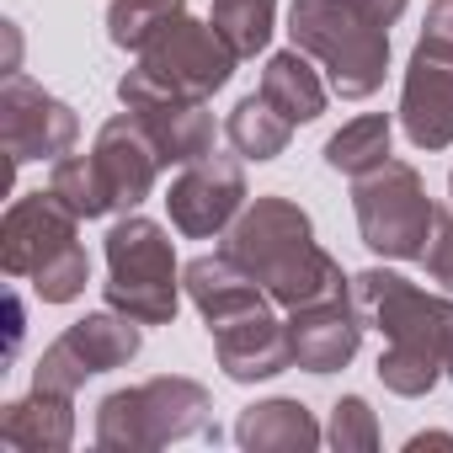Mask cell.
Returning a JSON list of instances; mask_svg holds the SVG:
<instances>
[{
	"label": "cell",
	"mask_w": 453,
	"mask_h": 453,
	"mask_svg": "<svg viewBox=\"0 0 453 453\" xmlns=\"http://www.w3.org/2000/svg\"><path fill=\"white\" fill-rule=\"evenodd\" d=\"M81 139V118L70 102L49 96L27 75H6L0 86V144H6L12 171L27 160H59Z\"/></svg>",
	"instance_id": "cell-8"
},
{
	"label": "cell",
	"mask_w": 453,
	"mask_h": 453,
	"mask_svg": "<svg viewBox=\"0 0 453 453\" xmlns=\"http://www.w3.org/2000/svg\"><path fill=\"white\" fill-rule=\"evenodd\" d=\"M224 251H230L246 273L262 278L273 304L283 310H310V304H336L352 299V278L331 251L315 246V224L294 197H251L241 219L224 230Z\"/></svg>",
	"instance_id": "cell-1"
},
{
	"label": "cell",
	"mask_w": 453,
	"mask_h": 453,
	"mask_svg": "<svg viewBox=\"0 0 453 453\" xmlns=\"http://www.w3.org/2000/svg\"><path fill=\"white\" fill-rule=\"evenodd\" d=\"M405 448H411V453H421V448H453V432H416Z\"/></svg>",
	"instance_id": "cell-32"
},
{
	"label": "cell",
	"mask_w": 453,
	"mask_h": 453,
	"mask_svg": "<svg viewBox=\"0 0 453 453\" xmlns=\"http://www.w3.org/2000/svg\"><path fill=\"white\" fill-rule=\"evenodd\" d=\"M181 288H187L192 310L208 320V331L230 326V320H241V315H257V310H273V294L262 288V278L246 273L230 251L187 262V267H181Z\"/></svg>",
	"instance_id": "cell-13"
},
{
	"label": "cell",
	"mask_w": 453,
	"mask_h": 453,
	"mask_svg": "<svg viewBox=\"0 0 453 453\" xmlns=\"http://www.w3.org/2000/svg\"><path fill=\"white\" fill-rule=\"evenodd\" d=\"M181 437H213V395L187 373H160L134 389H112L96 405L102 453H150Z\"/></svg>",
	"instance_id": "cell-2"
},
{
	"label": "cell",
	"mask_w": 453,
	"mask_h": 453,
	"mask_svg": "<svg viewBox=\"0 0 453 453\" xmlns=\"http://www.w3.org/2000/svg\"><path fill=\"white\" fill-rule=\"evenodd\" d=\"M326 442L336 453H373L379 448V416L363 395H342L331 405V426H326Z\"/></svg>",
	"instance_id": "cell-27"
},
{
	"label": "cell",
	"mask_w": 453,
	"mask_h": 453,
	"mask_svg": "<svg viewBox=\"0 0 453 453\" xmlns=\"http://www.w3.org/2000/svg\"><path fill=\"white\" fill-rule=\"evenodd\" d=\"M352 213H357L363 246L389 262H421L437 230V208L426 197L421 171L395 155L379 171L352 176Z\"/></svg>",
	"instance_id": "cell-6"
},
{
	"label": "cell",
	"mask_w": 453,
	"mask_h": 453,
	"mask_svg": "<svg viewBox=\"0 0 453 453\" xmlns=\"http://www.w3.org/2000/svg\"><path fill=\"white\" fill-rule=\"evenodd\" d=\"M33 294L43 299V304H75L81 294H86V283H91V257H86V246L75 241V246H65L54 262H43L33 278Z\"/></svg>",
	"instance_id": "cell-26"
},
{
	"label": "cell",
	"mask_w": 453,
	"mask_h": 453,
	"mask_svg": "<svg viewBox=\"0 0 453 453\" xmlns=\"http://www.w3.org/2000/svg\"><path fill=\"white\" fill-rule=\"evenodd\" d=\"M389 139H395V123L384 112H363L326 139V165L342 176H368L389 160Z\"/></svg>",
	"instance_id": "cell-22"
},
{
	"label": "cell",
	"mask_w": 453,
	"mask_h": 453,
	"mask_svg": "<svg viewBox=\"0 0 453 453\" xmlns=\"http://www.w3.org/2000/svg\"><path fill=\"white\" fill-rule=\"evenodd\" d=\"M241 54L230 49L213 22H197V17H181L176 27H165L134 70H123L118 81V102L123 107H150V102H165V96H192V102H208L213 91L230 86Z\"/></svg>",
	"instance_id": "cell-4"
},
{
	"label": "cell",
	"mask_w": 453,
	"mask_h": 453,
	"mask_svg": "<svg viewBox=\"0 0 453 453\" xmlns=\"http://www.w3.org/2000/svg\"><path fill=\"white\" fill-rule=\"evenodd\" d=\"M416 54H432L442 65H453V0H432L426 17H421V38Z\"/></svg>",
	"instance_id": "cell-29"
},
{
	"label": "cell",
	"mask_w": 453,
	"mask_h": 453,
	"mask_svg": "<svg viewBox=\"0 0 453 453\" xmlns=\"http://www.w3.org/2000/svg\"><path fill=\"white\" fill-rule=\"evenodd\" d=\"M400 128L416 150L453 144V65L432 54H411L405 86H400Z\"/></svg>",
	"instance_id": "cell-15"
},
{
	"label": "cell",
	"mask_w": 453,
	"mask_h": 453,
	"mask_svg": "<svg viewBox=\"0 0 453 453\" xmlns=\"http://www.w3.org/2000/svg\"><path fill=\"white\" fill-rule=\"evenodd\" d=\"M65 336L81 347V357H86L96 373H112V368H123V363L139 357V320L118 315L112 304L96 310V315H81Z\"/></svg>",
	"instance_id": "cell-21"
},
{
	"label": "cell",
	"mask_w": 453,
	"mask_h": 453,
	"mask_svg": "<svg viewBox=\"0 0 453 453\" xmlns=\"http://www.w3.org/2000/svg\"><path fill=\"white\" fill-rule=\"evenodd\" d=\"M442 373H448V379H453V347H448V363H442Z\"/></svg>",
	"instance_id": "cell-33"
},
{
	"label": "cell",
	"mask_w": 453,
	"mask_h": 453,
	"mask_svg": "<svg viewBox=\"0 0 453 453\" xmlns=\"http://www.w3.org/2000/svg\"><path fill=\"white\" fill-rule=\"evenodd\" d=\"M49 192H54L81 224H86V219H102V213L118 208V197H112V187H107L96 155H59L54 171H49Z\"/></svg>",
	"instance_id": "cell-23"
},
{
	"label": "cell",
	"mask_w": 453,
	"mask_h": 453,
	"mask_svg": "<svg viewBox=\"0 0 453 453\" xmlns=\"http://www.w3.org/2000/svg\"><path fill=\"white\" fill-rule=\"evenodd\" d=\"M352 6L373 22V27H395L400 17H405V6H411V0H352Z\"/></svg>",
	"instance_id": "cell-31"
},
{
	"label": "cell",
	"mask_w": 453,
	"mask_h": 453,
	"mask_svg": "<svg viewBox=\"0 0 453 453\" xmlns=\"http://www.w3.org/2000/svg\"><path fill=\"white\" fill-rule=\"evenodd\" d=\"M91 373H96V368L81 357V347H75L70 336H59V342H49V347H43V357H38V368H33V384H38V389L75 395Z\"/></svg>",
	"instance_id": "cell-28"
},
{
	"label": "cell",
	"mask_w": 453,
	"mask_h": 453,
	"mask_svg": "<svg viewBox=\"0 0 453 453\" xmlns=\"http://www.w3.org/2000/svg\"><path fill=\"white\" fill-rule=\"evenodd\" d=\"M352 310L363 315V326L384 331V347L448 363V347H453V299L421 294L411 278H400L389 267H368V273L352 278Z\"/></svg>",
	"instance_id": "cell-7"
},
{
	"label": "cell",
	"mask_w": 453,
	"mask_h": 453,
	"mask_svg": "<svg viewBox=\"0 0 453 453\" xmlns=\"http://www.w3.org/2000/svg\"><path fill=\"white\" fill-rule=\"evenodd\" d=\"M107 304L139 326H171L181 310V267L165 224L128 213L107 230Z\"/></svg>",
	"instance_id": "cell-5"
},
{
	"label": "cell",
	"mask_w": 453,
	"mask_h": 453,
	"mask_svg": "<svg viewBox=\"0 0 453 453\" xmlns=\"http://www.w3.org/2000/svg\"><path fill=\"white\" fill-rule=\"evenodd\" d=\"M224 139H230V150L241 155V160H278L283 150H288V139H294V123L262 96V91H251V96H241L235 102V112L224 118Z\"/></svg>",
	"instance_id": "cell-20"
},
{
	"label": "cell",
	"mask_w": 453,
	"mask_h": 453,
	"mask_svg": "<svg viewBox=\"0 0 453 453\" xmlns=\"http://www.w3.org/2000/svg\"><path fill=\"white\" fill-rule=\"evenodd\" d=\"M75 442V395L27 389L22 400L0 405V448L17 453H65Z\"/></svg>",
	"instance_id": "cell-16"
},
{
	"label": "cell",
	"mask_w": 453,
	"mask_h": 453,
	"mask_svg": "<svg viewBox=\"0 0 453 453\" xmlns=\"http://www.w3.org/2000/svg\"><path fill=\"white\" fill-rule=\"evenodd\" d=\"M213 357L224 368V379L235 384H262L294 368V342H288V320H278L273 310L241 315L230 326L213 331Z\"/></svg>",
	"instance_id": "cell-12"
},
{
	"label": "cell",
	"mask_w": 453,
	"mask_h": 453,
	"mask_svg": "<svg viewBox=\"0 0 453 453\" xmlns=\"http://www.w3.org/2000/svg\"><path fill=\"white\" fill-rule=\"evenodd\" d=\"M91 155H96V165H102L112 197H118V208H139V203L155 192V176H160V165H165L160 150H155V139H150V128H144V118H139L134 107H123L118 118H107V123L96 128Z\"/></svg>",
	"instance_id": "cell-11"
},
{
	"label": "cell",
	"mask_w": 453,
	"mask_h": 453,
	"mask_svg": "<svg viewBox=\"0 0 453 453\" xmlns=\"http://www.w3.org/2000/svg\"><path fill=\"white\" fill-rule=\"evenodd\" d=\"M246 171L235 155H203L192 165H181V176L165 192V213L187 241H213L224 235L246 208Z\"/></svg>",
	"instance_id": "cell-9"
},
{
	"label": "cell",
	"mask_w": 453,
	"mask_h": 453,
	"mask_svg": "<svg viewBox=\"0 0 453 453\" xmlns=\"http://www.w3.org/2000/svg\"><path fill=\"white\" fill-rule=\"evenodd\" d=\"M448 197H453V176H448Z\"/></svg>",
	"instance_id": "cell-34"
},
{
	"label": "cell",
	"mask_w": 453,
	"mask_h": 453,
	"mask_svg": "<svg viewBox=\"0 0 453 453\" xmlns=\"http://www.w3.org/2000/svg\"><path fill=\"white\" fill-rule=\"evenodd\" d=\"M235 442L246 453H310V448L326 442V432H320V421L304 400L273 395V400H257V405L241 411Z\"/></svg>",
	"instance_id": "cell-17"
},
{
	"label": "cell",
	"mask_w": 453,
	"mask_h": 453,
	"mask_svg": "<svg viewBox=\"0 0 453 453\" xmlns=\"http://www.w3.org/2000/svg\"><path fill=\"white\" fill-rule=\"evenodd\" d=\"M363 315L352 310V299L336 304H310V310H288V342H294V368L304 373H336L357 357L363 347Z\"/></svg>",
	"instance_id": "cell-14"
},
{
	"label": "cell",
	"mask_w": 453,
	"mask_h": 453,
	"mask_svg": "<svg viewBox=\"0 0 453 453\" xmlns=\"http://www.w3.org/2000/svg\"><path fill=\"white\" fill-rule=\"evenodd\" d=\"M181 17H187V0H112L107 6V38L128 54H144Z\"/></svg>",
	"instance_id": "cell-24"
},
{
	"label": "cell",
	"mask_w": 453,
	"mask_h": 453,
	"mask_svg": "<svg viewBox=\"0 0 453 453\" xmlns=\"http://www.w3.org/2000/svg\"><path fill=\"white\" fill-rule=\"evenodd\" d=\"M208 22L230 38V49L241 59H257L273 43V22H278V0H213Z\"/></svg>",
	"instance_id": "cell-25"
},
{
	"label": "cell",
	"mask_w": 453,
	"mask_h": 453,
	"mask_svg": "<svg viewBox=\"0 0 453 453\" xmlns=\"http://www.w3.org/2000/svg\"><path fill=\"white\" fill-rule=\"evenodd\" d=\"M288 38H294V49L320 59V70L342 102H363L384 86L389 27H373L352 0H294Z\"/></svg>",
	"instance_id": "cell-3"
},
{
	"label": "cell",
	"mask_w": 453,
	"mask_h": 453,
	"mask_svg": "<svg viewBox=\"0 0 453 453\" xmlns=\"http://www.w3.org/2000/svg\"><path fill=\"white\" fill-rule=\"evenodd\" d=\"M262 96L299 128V123H315L326 112V81L320 70L310 65L304 49H283L262 65Z\"/></svg>",
	"instance_id": "cell-19"
},
{
	"label": "cell",
	"mask_w": 453,
	"mask_h": 453,
	"mask_svg": "<svg viewBox=\"0 0 453 453\" xmlns=\"http://www.w3.org/2000/svg\"><path fill=\"white\" fill-rule=\"evenodd\" d=\"M426 273H432V283H442L448 294H453V213L442 219L437 213V230H432V246H426Z\"/></svg>",
	"instance_id": "cell-30"
},
{
	"label": "cell",
	"mask_w": 453,
	"mask_h": 453,
	"mask_svg": "<svg viewBox=\"0 0 453 453\" xmlns=\"http://www.w3.org/2000/svg\"><path fill=\"white\" fill-rule=\"evenodd\" d=\"M134 112L144 118V128H150V139H155V150H160L165 165H192V160L213 155L219 128H213L208 102L165 96V102H150V107H134Z\"/></svg>",
	"instance_id": "cell-18"
},
{
	"label": "cell",
	"mask_w": 453,
	"mask_h": 453,
	"mask_svg": "<svg viewBox=\"0 0 453 453\" xmlns=\"http://www.w3.org/2000/svg\"><path fill=\"white\" fill-rule=\"evenodd\" d=\"M81 219L43 187V192H22L6 219H0V267L6 278H33L43 262H54L65 246H75Z\"/></svg>",
	"instance_id": "cell-10"
}]
</instances>
